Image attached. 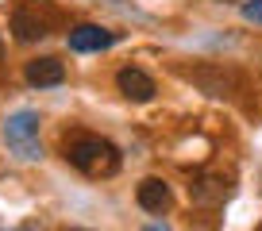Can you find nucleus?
<instances>
[{"label": "nucleus", "mask_w": 262, "mask_h": 231, "mask_svg": "<svg viewBox=\"0 0 262 231\" xmlns=\"http://www.w3.org/2000/svg\"><path fill=\"white\" fill-rule=\"evenodd\" d=\"M135 200H139V208L162 216V212H170L173 193H170V185H166L162 177H147V181H139V189H135Z\"/></svg>", "instance_id": "0eeeda50"}, {"label": "nucleus", "mask_w": 262, "mask_h": 231, "mask_svg": "<svg viewBox=\"0 0 262 231\" xmlns=\"http://www.w3.org/2000/svg\"><path fill=\"white\" fill-rule=\"evenodd\" d=\"M74 231H85V227H74Z\"/></svg>", "instance_id": "4468645a"}, {"label": "nucleus", "mask_w": 262, "mask_h": 231, "mask_svg": "<svg viewBox=\"0 0 262 231\" xmlns=\"http://www.w3.org/2000/svg\"><path fill=\"white\" fill-rule=\"evenodd\" d=\"M24 77H27V85H35V89L62 85V81H66V62H58V58H50V54L31 58V62L24 66Z\"/></svg>", "instance_id": "423d86ee"}, {"label": "nucleus", "mask_w": 262, "mask_h": 231, "mask_svg": "<svg viewBox=\"0 0 262 231\" xmlns=\"http://www.w3.org/2000/svg\"><path fill=\"white\" fill-rule=\"evenodd\" d=\"M254 231H262V223H258V227H254Z\"/></svg>", "instance_id": "ddd939ff"}, {"label": "nucleus", "mask_w": 262, "mask_h": 231, "mask_svg": "<svg viewBox=\"0 0 262 231\" xmlns=\"http://www.w3.org/2000/svg\"><path fill=\"white\" fill-rule=\"evenodd\" d=\"M19 231H24V227H19Z\"/></svg>", "instance_id": "2eb2a0df"}, {"label": "nucleus", "mask_w": 262, "mask_h": 231, "mask_svg": "<svg viewBox=\"0 0 262 231\" xmlns=\"http://www.w3.org/2000/svg\"><path fill=\"white\" fill-rule=\"evenodd\" d=\"M147 231H166V227H147Z\"/></svg>", "instance_id": "9b49d317"}, {"label": "nucleus", "mask_w": 262, "mask_h": 231, "mask_svg": "<svg viewBox=\"0 0 262 231\" xmlns=\"http://www.w3.org/2000/svg\"><path fill=\"white\" fill-rule=\"evenodd\" d=\"M116 85H120V93L127 100H135V104H147V100H155V77L143 74L139 66H123L120 74H116Z\"/></svg>", "instance_id": "39448f33"}, {"label": "nucleus", "mask_w": 262, "mask_h": 231, "mask_svg": "<svg viewBox=\"0 0 262 231\" xmlns=\"http://www.w3.org/2000/svg\"><path fill=\"white\" fill-rule=\"evenodd\" d=\"M39 112H31V108H24V112L8 115V124H4V143H8V150L16 158H24V162H35V158H42V143H39Z\"/></svg>", "instance_id": "f03ea898"}, {"label": "nucleus", "mask_w": 262, "mask_h": 231, "mask_svg": "<svg viewBox=\"0 0 262 231\" xmlns=\"http://www.w3.org/2000/svg\"><path fill=\"white\" fill-rule=\"evenodd\" d=\"M12 35L19 42H35L47 35V19L39 16V8H16L12 12Z\"/></svg>", "instance_id": "6e6552de"}, {"label": "nucleus", "mask_w": 262, "mask_h": 231, "mask_svg": "<svg viewBox=\"0 0 262 231\" xmlns=\"http://www.w3.org/2000/svg\"><path fill=\"white\" fill-rule=\"evenodd\" d=\"M189 81H196L208 97H231V74L216 66H201V70H189Z\"/></svg>", "instance_id": "1a4fd4ad"}, {"label": "nucleus", "mask_w": 262, "mask_h": 231, "mask_svg": "<svg viewBox=\"0 0 262 231\" xmlns=\"http://www.w3.org/2000/svg\"><path fill=\"white\" fill-rule=\"evenodd\" d=\"M66 42H70V50H74V54H97V50H108V47L116 42V31L97 27V24H77Z\"/></svg>", "instance_id": "20e7f679"}, {"label": "nucleus", "mask_w": 262, "mask_h": 231, "mask_svg": "<svg viewBox=\"0 0 262 231\" xmlns=\"http://www.w3.org/2000/svg\"><path fill=\"white\" fill-rule=\"evenodd\" d=\"M228 197H231V181L224 173H196L189 181V200L201 208H220Z\"/></svg>", "instance_id": "7ed1b4c3"}, {"label": "nucleus", "mask_w": 262, "mask_h": 231, "mask_svg": "<svg viewBox=\"0 0 262 231\" xmlns=\"http://www.w3.org/2000/svg\"><path fill=\"white\" fill-rule=\"evenodd\" d=\"M243 16L251 19V24H262V0H247V4H243Z\"/></svg>", "instance_id": "9d476101"}, {"label": "nucleus", "mask_w": 262, "mask_h": 231, "mask_svg": "<svg viewBox=\"0 0 262 231\" xmlns=\"http://www.w3.org/2000/svg\"><path fill=\"white\" fill-rule=\"evenodd\" d=\"M62 154L85 177H112V173H120V147L100 139V135H70Z\"/></svg>", "instance_id": "f257e3e1"}, {"label": "nucleus", "mask_w": 262, "mask_h": 231, "mask_svg": "<svg viewBox=\"0 0 262 231\" xmlns=\"http://www.w3.org/2000/svg\"><path fill=\"white\" fill-rule=\"evenodd\" d=\"M0 58H4V42H0Z\"/></svg>", "instance_id": "f8f14e48"}]
</instances>
